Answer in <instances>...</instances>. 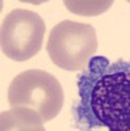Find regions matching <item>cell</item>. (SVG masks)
Instances as JSON below:
<instances>
[{"label": "cell", "mask_w": 130, "mask_h": 131, "mask_svg": "<svg viewBox=\"0 0 130 131\" xmlns=\"http://www.w3.org/2000/svg\"><path fill=\"white\" fill-rule=\"evenodd\" d=\"M64 92L59 80L42 70H28L18 73L8 88L11 109L25 110L45 123L62 110Z\"/></svg>", "instance_id": "obj_1"}, {"label": "cell", "mask_w": 130, "mask_h": 131, "mask_svg": "<svg viewBox=\"0 0 130 131\" xmlns=\"http://www.w3.org/2000/svg\"><path fill=\"white\" fill-rule=\"evenodd\" d=\"M97 50L96 30L89 24L64 20L49 34L47 54L57 67L66 71L85 68Z\"/></svg>", "instance_id": "obj_2"}, {"label": "cell", "mask_w": 130, "mask_h": 131, "mask_svg": "<svg viewBox=\"0 0 130 131\" xmlns=\"http://www.w3.org/2000/svg\"><path fill=\"white\" fill-rule=\"evenodd\" d=\"M91 109L111 131H130V70L109 72L97 80L91 92Z\"/></svg>", "instance_id": "obj_3"}, {"label": "cell", "mask_w": 130, "mask_h": 131, "mask_svg": "<svg viewBox=\"0 0 130 131\" xmlns=\"http://www.w3.org/2000/svg\"><path fill=\"white\" fill-rule=\"evenodd\" d=\"M45 31V21L38 13L16 8L11 10L2 23V51L12 60H28L41 50Z\"/></svg>", "instance_id": "obj_4"}, {"label": "cell", "mask_w": 130, "mask_h": 131, "mask_svg": "<svg viewBox=\"0 0 130 131\" xmlns=\"http://www.w3.org/2000/svg\"><path fill=\"white\" fill-rule=\"evenodd\" d=\"M0 131H46L41 119L25 110L3 112L0 115Z\"/></svg>", "instance_id": "obj_5"}, {"label": "cell", "mask_w": 130, "mask_h": 131, "mask_svg": "<svg viewBox=\"0 0 130 131\" xmlns=\"http://www.w3.org/2000/svg\"><path fill=\"white\" fill-rule=\"evenodd\" d=\"M112 2H64V5L71 12L82 16H95L109 9Z\"/></svg>", "instance_id": "obj_6"}]
</instances>
